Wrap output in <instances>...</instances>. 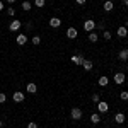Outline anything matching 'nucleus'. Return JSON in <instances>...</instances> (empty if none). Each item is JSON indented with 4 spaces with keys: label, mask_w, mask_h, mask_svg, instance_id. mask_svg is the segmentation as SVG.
I'll list each match as a JSON object with an SVG mask.
<instances>
[{
    "label": "nucleus",
    "mask_w": 128,
    "mask_h": 128,
    "mask_svg": "<svg viewBox=\"0 0 128 128\" xmlns=\"http://www.w3.org/2000/svg\"><path fill=\"white\" fill-rule=\"evenodd\" d=\"M84 29L87 31V32H92V31L96 29V20H92V19H87L86 22H84Z\"/></svg>",
    "instance_id": "obj_1"
},
{
    "label": "nucleus",
    "mask_w": 128,
    "mask_h": 128,
    "mask_svg": "<svg viewBox=\"0 0 128 128\" xmlns=\"http://www.w3.org/2000/svg\"><path fill=\"white\" fill-rule=\"evenodd\" d=\"M114 84H118V86H121V84H125V80H126V77H125V74H121V72H118V74H114Z\"/></svg>",
    "instance_id": "obj_2"
},
{
    "label": "nucleus",
    "mask_w": 128,
    "mask_h": 128,
    "mask_svg": "<svg viewBox=\"0 0 128 128\" xmlns=\"http://www.w3.org/2000/svg\"><path fill=\"white\" fill-rule=\"evenodd\" d=\"M20 26H22V22H20V20H17V19H14V20L9 24V29L12 31V32H16V31L20 29Z\"/></svg>",
    "instance_id": "obj_3"
},
{
    "label": "nucleus",
    "mask_w": 128,
    "mask_h": 128,
    "mask_svg": "<svg viewBox=\"0 0 128 128\" xmlns=\"http://www.w3.org/2000/svg\"><path fill=\"white\" fill-rule=\"evenodd\" d=\"M96 106H98L99 113H108V111H109V104H108V102H104V101H99Z\"/></svg>",
    "instance_id": "obj_4"
},
{
    "label": "nucleus",
    "mask_w": 128,
    "mask_h": 128,
    "mask_svg": "<svg viewBox=\"0 0 128 128\" xmlns=\"http://www.w3.org/2000/svg\"><path fill=\"white\" fill-rule=\"evenodd\" d=\"M70 116H72V120H82V109L80 108H74L72 109V113H70Z\"/></svg>",
    "instance_id": "obj_5"
},
{
    "label": "nucleus",
    "mask_w": 128,
    "mask_h": 128,
    "mask_svg": "<svg viewBox=\"0 0 128 128\" xmlns=\"http://www.w3.org/2000/svg\"><path fill=\"white\" fill-rule=\"evenodd\" d=\"M50 26H51L53 29H58L60 26H62V20H60L58 17H51V19H50Z\"/></svg>",
    "instance_id": "obj_6"
},
{
    "label": "nucleus",
    "mask_w": 128,
    "mask_h": 128,
    "mask_svg": "<svg viewBox=\"0 0 128 128\" xmlns=\"http://www.w3.org/2000/svg\"><path fill=\"white\" fill-rule=\"evenodd\" d=\"M116 32H118L120 38H126V36H128V28H126V26H120Z\"/></svg>",
    "instance_id": "obj_7"
},
{
    "label": "nucleus",
    "mask_w": 128,
    "mask_h": 128,
    "mask_svg": "<svg viewBox=\"0 0 128 128\" xmlns=\"http://www.w3.org/2000/svg\"><path fill=\"white\" fill-rule=\"evenodd\" d=\"M67 38H68V40H75V38H77V29H75V28H68V29H67Z\"/></svg>",
    "instance_id": "obj_8"
},
{
    "label": "nucleus",
    "mask_w": 128,
    "mask_h": 128,
    "mask_svg": "<svg viewBox=\"0 0 128 128\" xmlns=\"http://www.w3.org/2000/svg\"><path fill=\"white\" fill-rule=\"evenodd\" d=\"M12 99H14V102H22L24 101V92H14Z\"/></svg>",
    "instance_id": "obj_9"
},
{
    "label": "nucleus",
    "mask_w": 128,
    "mask_h": 128,
    "mask_svg": "<svg viewBox=\"0 0 128 128\" xmlns=\"http://www.w3.org/2000/svg\"><path fill=\"white\" fill-rule=\"evenodd\" d=\"M80 65L84 67V70H87V72H89V70H92V62H90V60H86V58H84Z\"/></svg>",
    "instance_id": "obj_10"
},
{
    "label": "nucleus",
    "mask_w": 128,
    "mask_h": 128,
    "mask_svg": "<svg viewBox=\"0 0 128 128\" xmlns=\"http://www.w3.org/2000/svg\"><path fill=\"white\" fill-rule=\"evenodd\" d=\"M98 84H99V86H101V87H106V86H108V84H109V79H108V77H106V75H102V77H99Z\"/></svg>",
    "instance_id": "obj_11"
},
{
    "label": "nucleus",
    "mask_w": 128,
    "mask_h": 128,
    "mask_svg": "<svg viewBox=\"0 0 128 128\" xmlns=\"http://www.w3.org/2000/svg\"><path fill=\"white\" fill-rule=\"evenodd\" d=\"M125 114H123V113H118V114H116V116H114V121H116V123H118V125H123V123H125Z\"/></svg>",
    "instance_id": "obj_12"
},
{
    "label": "nucleus",
    "mask_w": 128,
    "mask_h": 128,
    "mask_svg": "<svg viewBox=\"0 0 128 128\" xmlns=\"http://www.w3.org/2000/svg\"><path fill=\"white\" fill-rule=\"evenodd\" d=\"M113 9H114V4H113L111 0H106V2H104V10H106V12H111Z\"/></svg>",
    "instance_id": "obj_13"
},
{
    "label": "nucleus",
    "mask_w": 128,
    "mask_h": 128,
    "mask_svg": "<svg viewBox=\"0 0 128 128\" xmlns=\"http://www.w3.org/2000/svg\"><path fill=\"white\" fill-rule=\"evenodd\" d=\"M26 43H28V36H26V34H19V36H17V44L22 46V44H26Z\"/></svg>",
    "instance_id": "obj_14"
},
{
    "label": "nucleus",
    "mask_w": 128,
    "mask_h": 128,
    "mask_svg": "<svg viewBox=\"0 0 128 128\" xmlns=\"http://www.w3.org/2000/svg\"><path fill=\"white\" fill-rule=\"evenodd\" d=\"M28 92H29V94H36V92H38V86L32 84V82L28 84Z\"/></svg>",
    "instance_id": "obj_15"
},
{
    "label": "nucleus",
    "mask_w": 128,
    "mask_h": 128,
    "mask_svg": "<svg viewBox=\"0 0 128 128\" xmlns=\"http://www.w3.org/2000/svg\"><path fill=\"white\" fill-rule=\"evenodd\" d=\"M98 40H99V36H98V32H89V41L90 43H98Z\"/></svg>",
    "instance_id": "obj_16"
},
{
    "label": "nucleus",
    "mask_w": 128,
    "mask_h": 128,
    "mask_svg": "<svg viewBox=\"0 0 128 128\" xmlns=\"http://www.w3.org/2000/svg\"><path fill=\"white\" fill-rule=\"evenodd\" d=\"M99 121H101V116H99L98 113H94V114H90V123H94V125H98Z\"/></svg>",
    "instance_id": "obj_17"
},
{
    "label": "nucleus",
    "mask_w": 128,
    "mask_h": 128,
    "mask_svg": "<svg viewBox=\"0 0 128 128\" xmlns=\"http://www.w3.org/2000/svg\"><path fill=\"white\" fill-rule=\"evenodd\" d=\"M118 56H120V60H123V62H126V60H128V51H126V50H123V51H120V55H118Z\"/></svg>",
    "instance_id": "obj_18"
},
{
    "label": "nucleus",
    "mask_w": 128,
    "mask_h": 128,
    "mask_svg": "<svg viewBox=\"0 0 128 128\" xmlns=\"http://www.w3.org/2000/svg\"><path fill=\"white\" fill-rule=\"evenodd\" d=\"M34 5L40 7V9H43V7L46 5V0H34Z\"/></svg>",
    "instance_id": "obj_19"
},
{
    "label": "nucleus",
    "mask_w": 128,
    "mask_h": 128,
    "mask_svg": "<svg viewBox=\"0 0 128 128\" xmlns=\"http://www.w3.org/2000/svg\"><path fill=\"white\" fill-rule=\"evenodd\" d=\"M82 56H79V55H75V56H72V62H74V63H77V65H80V63H82Z\"/></svg>",
    "instance_id": "obj_20"
},
{
    "label": "nucleus",
    "mask_w": 128,
    "mask_h": 128,
    "mask_svg": "<svg viewBox=\"0 0 128 128\" xmlns=\"http://www.w3.org/2000/svg\"><path fill=\"white\" fill-rule=\"evenodd\" d=\"M32 44L40 46V44H41V36H32Z\"/></svg>",
    "instance_id": "obj_21"
},
{
    "label": "nucleus",
    "mask_w": 128,
    "mask_h": 128,
    "mask_svg": "<svg viewBox=\"0 0 128 128\" xmlns=\"http://www.w3.org/2000/svg\"><path fill=\"white\" fill-rule=\"evenodd\" d=\"M31 7H32V5H31V2H28V0H26V2H22V9H24V10H31Z\"/></svg>",
    "instance_id": "obj_22"
},
{
    "label": "nucleus",
    "mask_w": 128,
    "mask_h": 128,
    "mask_svg": "<svg viewBox=\"0 0 128 128\" xmlns=\"http://www.w3.org/2000/svg\"><path fill=\"white\" fill-rule=\"evenodd\" d=\"M7 14H9L10 17H14V16H16V9H14V7H9V9H7Z\"/></svg>",
    "instance_id": "obj_23"
},
{
    "label": "nucleus",
    "mask_w": 128,
    "mask_h": 128,
    "mask_svg": "<svg viewBox=\"0 0 128 128\" xmlns=\"http://www.w3.org/2000/svg\"><path fill=\"white\" fill-rule=\"evenodd\" d=\"M120 99H121V101H128V92H121V94H120Z\"/></svg>",
    "instance_id": "obj_24"
},
{
    "label": "nucleus",
    "mask_w": 128,
    "mask_h": 128,
    "mask_svg": "<svg viewBox=\"0 0 128 128\" xmlns=\"http://www.w3.org/2000/svg\"><path fill=\"white\" fill-rule=\"evenodd\" d=\"M5 101H7V96H5L4 92H0V104H4Z\"/></svg>",
    "instance_id": "obj_25"
},
{
    "label": "nucleus",
    "mask_w": 128,
    "mask_h": 128,
    "mask_svg": "<svg viewBox=\"0 0 128 128\" xmlns=\"http://www.w3.org/2000/svg\"><path fill=\"white\" fill-rule=\"evenodd\" d=\"M102 36H104V40H111V32H109V31H104V32H102Z\"/></svg>",
    "instance_id": "obj_26"
},
{
    "label": "nucleus",
    "mask_w": 128,
    "mask_h": 128,
    "mask_svg": "<svg viewBox=\"0 0 128 128\" xmlns=\"http://www.w3.org/2000/svg\"><path fill=\"white\" fill-rule=\"evenodd\" d=\"M92 101H94V102L98 104L99 101H101V96H99V94H94V96H92Z\"/></svg>",
    "instance_id": "obj_27"
},
{
    "label": "nucleus",
    "mask_w": 128,
    "mask_h": 128,
    "mask_svg": "<svg viewBox=\"0 0 128 128\" xmlns=\"http://www.w3.org/2000/svg\"><path fill=\"white\" fill-rule=\"evenodd\" d=\"M28 128H38V125L34 121H31V123H28Z\"/></svg>",
    "instance_id": "obj_28"
},
{
    "label": "nucleus",
    "mask_w": 128,
    "mask_h": 128,
    "mask_svg": "<svg viewBox=\"0 0 128 128\" xmlns=\"http://www.w3.org/2000/svg\"><path fill=\"white\" fill-rule=\"evenodd\" d=\"M75 2H77V4H79V5H84V4H86V2H87V0H75Z\"/></svg>",
    "instance_id": "obj_29"
},
{
    "label": "nucleus",
    "mask_w": 128,
    "mask_h": 128,
    "mask_svg": "<svg viewBox=\"0 0 128 128\" xmlns=\"http://www.w3.org/2000/svg\"><path fill=\"white\" fill-rule=\"evenodd\" d=\"M0 10H4V2L0 0Z\"/></svg>",
    "instance_id": "obj_30"
},
{
    "label": "nucleus",
    "mask_w": 128,
    "mask_h": 128,
    "mask_svg": "<svg viewBox=\"0 0 128 128\" xmlns=\"http://www.w3.org/2000/svg\"><path fill=\"white\" fill-rule=\"evenodd\" d=\"M5 2H7V4H14L16 0H5Z\"/></svg>",
    "instance_id": "obj_31"
},
{
    "label": "nucleus",
    "mask_w": 128,
    "mask_h": 128,
    "mask_svg": "<svg viewBox=\"0 0 128 128\" xmlns=\"http://www.w3.org/2000/svg\"><path fill=\"white\" fill-rule=\"evenodd\" d=\"M2 125H4V121H2V120H0V128H2Z\"/></svg>",
    "instance_id": "obj_32"
},
{
    "label": "nucleus",
    "mask_w": 128,
    "mask_h": 128,
    "mask_svg": "<svg viewBox=\"0 0 128 128\" xmlns=\"http://www.w3.org/2000/svg\"><path fill=\"white\" fill-rule=\"evenodd\" d=\"M125 5H126V7H128V0H125Z\"/></svg>",
    "instance_id": "obj_33"
},
{
    "label": "nucleus",
    "mask_w": 128,
    "mask_h": 128,
    "mask_svg": "<svg viewBox=\"0 0 128 128\" xmlns=\"http://www.w3.org/2000/svg\"><path fill=\"white\" fill-rule=\"evenodd\" d=\"M126 70H128V67H126Z\"/></svg>",
    "instance_id": "obj_34"
},
{
    "label": "nucleus",
    "mask_w": 128,
    "mask_h": 128,
    "mask_svg": "<svg viewBox=\"0 0 128 128\" xmlns=\"http://www.w3.org/2000/svg\"><path fill=\"white\" fill-rule=\"evenodd\" d=\"M126 51H128V48H126Z\"/></svg>",
    "instance_id": "obj_35"
}]
</instances>
